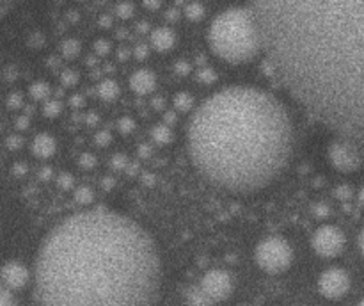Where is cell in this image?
Masks as SVG:
<instances>
[{
    "label": "cell",
    "instance_id": "6da1fadb",
    "mask_svg": "<svg viewBox=\"0 0 364 306\" xmlns=\"http://www.w3.org/2000/svg\"><path fill=\"white\" fill-rule=\"evenodd\" d=\"M249 13L267 61L315 118L363 135L364 2H256Z\"/></svg>",
    "mask_w": 364,
    "mask_h": 306
},
{
    "label": "cell",
    "instance_id": "7a4b0ae2",
    "mask_svg": "<svg viewBox=\"0 0 364 306\" xmlns=\"http://www.w3.org/2000/svg\"><path fill=\"white\" fill-rule=\"evenodd\" d=\"M34 284L41 306H155L162 265L142 226L96 208L62 219L43 239Z\"/></svg>",
    "mask_w": 364,
    "mask_h": 306
},
{
    "label": "cell",
    "instance_id": "3957f363",
    "mask_svg": "<svg viewBox=\"0 0 364 306\" xmlns=\"http://www.w3.org/2000/svg\"><path fill=\"white\" fill-rule=\"evenodd\" d=\"M187 146L210 182L235 192L265 187L288 164L293 126L288 111L258 88H226L190 118Z\"/></svg>",
    "mask_w": 364,
    "mask_h": 306
},
{
    "label": "cell",
    "instance_id": "277c9868",
    "mask_svg": "<svg viewBox=\"0 0 364 306\" xmlns=\"http://www.w3.org/2000/svg\"><path fill=\"white\" fill-rule=\"evenodd\" d=\"M208 43L217 58L231 65L250 61L262 48L255 20L247 8L220 11L210 23Z\"/></svg>",
    "mask_w": 364,
    "mask_h": 306
},
{
    "label": "cell",
    "instance_id": "5b68a950",
    "mask_svg": "<svg viewBox=\"0 0 364 306\" xmlns=\"http://www.w3.org/2000/svg\"><path fill=\"white\" fill-rule=\"evenodd\" d=\"M255 260L262 271L269 274H279L292 265L293 249L286 239L270 235L258 242L255 249Z\"/></svg>",
    "mask_w": 364,
    "mask_h": 306
},
{
    "label": "cell",
    "instance_id": "8992f818",
    "mask_svg": "<svg viewBox=\"0 0 364 306\" xmlns=\"http://www.w3.org/2000/svg\"><path fill=\"white\" fill-rule=\"evenodd\" d=\"M345 235L332 225H323L311 237L313 251L322 258H334L345 249Z\"/></svg>",
    "mask_w": 364,
    "mask_h": 306
},
{
    "label": "cell",
    "instance_id": "52a82bcc",
    "mask_svg": "<svg viewBox=\"0 0 364 306\" xmlns=\"http://www.w3.org/2000/svg\"><path fill=\"white\" fill-rule=\"evenodd\" d=\"M201 292L212 302H219L228 299L235 288L233 276L224 269H212L201 279Z\"/></svg>",
    "mask_w": 364,
    "mask_h": 306
},
{
    "label": "cell",
    "instance_id": "ba28073f",
    "mask_svg": "<svg viewBox=\"0 0 364 306\" xmlns=\"http://www.w3.org/2000/svg\"><path fill=\"white\" fill-rule=\"evenodd\" d=\"M318 291L327 299H342L350 291V276L345 269L330 267L318 278Z\"/></svg>",
    "mask_w": 364,
    "mask_h": 306
},
{
    "label": "cell",
    "instance_id": "9c48e42d",
    "mask_svg": "<svg viewBox=\"0 0 364 306\" xmlns=\"http://www.w3.org/2000/svg\"><path fill=\"white\" fill-rule=\"evenodd\" d=\"M327 155H329L330 164L342 173H353L359 168V153H357L356 146L345 139L334 141L329 146Z\"/></svg>",
    "mask_w": 364,
    "mask_h": 306
},
{
    "label": "cell",
    "instance_id": "30bf717a",
    "mask_svg": "<svg viewBox=\"0 0 364 306\" xmlns=\"http://www.w3.org/2000/svg\"><path fill=\"white\" fill-rule=\"evenodd\" d=\"M0 278L9 288H22L29 281V271L20 262H8L0 269Z\"/></svg>",
    "mask_w": 364,
    "mask_h": 306
},
{
    "label": "cell",
    "instance_id": "8fae6325",
    "mask_svg": "<svg viewBox=\"0 0 364 306\" xmlns=\"http://www.w3.org/2000/svg\"><path fill=\"white\" fill-rule=\"evenodd\" d=\"M156 88V76L149 69H137L130 76V89L137 95H149Z\"/></svg>",
    "mask_w": 364,
    "mask_h": 306
},
{
    "label": "cell",
    "instance_id": "7c38bea8",
    "mask_svg": "<svg viewBox=\"0 0 364 306\" xmlns=\"http://www.w3.org/2000/svg\"><path fill=\"white\" fill-rule=\"evenodd\" d=\"M58 152V139L50 134H38L32 139V153L39 159H50Z\"/></svg>",
    "mask_w": 364,
    "mask_h": 306
},
{
    "label": "cell",
    "instance_id": "4fadbf2b",
    "mask_svg": "<svg viewBox=\"0 0 364 306\" xmlns=\"http://www.w3.org/2000/svg\"><path fill=\"white\" fill-rule=\"evenodd\" d=\"M149 39H151V46L156 52H167V50H171L175 46L176 34L169 27H156L149 34Z\"/></svg>",
    "mask_w": 364,
    "mask_h": 306
},
{
    "label": "cell",
    "instance_id": "5bb4252c",
    "mask_svg": "<svg viewBox=\"0 0 364 306\" xmlns=\"http://www.w3.org/2000/svg\"><path fill=\"white\" fill-rule=\"evenodd\" d=\"M98 96L105 102H114L119 96V84L112 79H103L98 84Z\"/></svg>",
    "mask_w": 364,
    "mask_h": 306
},
{
    "label": "cell",
    "instance_id": "9a60e30c",
    "mask_svg": "<svg viewBox=\"0 0 364 306\" xmlns=\"http://www.w3.org/2000/svg\"><path fill=\"white\" fill-rule=\"evenodd\" d=\"M173 138H175V134H173V128L171 126L163 125V123L155 125L151 128V139L156 142V145H160V146L169 145V142H173Z\"/></svg>",
    "mask_w": 364,
    "mask_h": 306
},
{
    "label": "cell",
    "instance_id": "2e32d148",
    "mask_svg": "<svg viewBox=\"0 0 364 306\" xmlns=\"http://www.w3.org/2000/svg\"><path fill=\"white\" fill-rule=\"evenodd\" d=\"M50 93H52V89H50V86L45 81L32 82L31 89H29V95H31L34 102H46L50 98Z\"/></svg>",
    "mask_w": 364,
    "mask_h": 306
},
{
    "label": "cell",
    "instance_id": "e0dca14e",
    "mask_svg": "<svg viewBox=\"0 0 364 306\" xmlns=\"http://www.w3.org/2000/svg\"><path fill=\"white\" fill-rule=\"evenodd\" d=\"M73 199H75L79 205H91L95 201V191H93L89 185H79V187L73 191Z\"/></svg>",
    "mask_w": 364,
    "mask_h": 306
},
{
    "label": "cell",
    "instance_id": "ac0fdd59",
    "mask_svg": "<svg viewBox=\"0 0 364 306\" xmlns=\"http://www.w3.org/2000/svg\"><path fill=\"white\" fill-rule=\"evenodd\" d=\"M173 104H175L176 111L189 112L194 107V96L187 91L176 93L175 98H173Z\"/></svg>",
    "mask_w": 364,
    "mask_h": 306
},
{
    "label": "cell",
    "instance_id": "d6986e66",
    "mask_svg": "<svg viewBox=\"0 0 364 306\" xmlns=\"http://www.w3.org/2000/svg\"><path fill=\"white\" fill-rule=\"evenodd\" d=\"M80 50H82L80 48V41L75 38H66L65 41L61 43V54H62V58H66V59L79 58Z\"/></svg>",
    "mask_w": 364,
    "mask_h": 306
},
{
    "label": "cell",
    "instance_id": "ffe728a7",
    "mask_svg": "<svg viewBox=\"0 0 364 306\" xmlns=\"http://www.w3.org/2000/svg\"><path fill=\"white\" fill-rule=\"evenodd\" d=\"M183 15L190 22H201L206 15V6L203 4H185L183 6Z\"/></svg>",
    "mask_w": 364,
    "mask_h": 306
},
{
    "label": "cell",
    "instance_id": "44dd1931",
    "mask_svg": "<svg viewBox=\"0 0 364 306\" xmlns=\"http://www.w3.org/2000/svg\"><path fill=\"white\" fill-rule=\"evenodd\" d=\"M196 76H198V81L201 82V84L206 86H212L217 82V72L212 66H201V68L198 69V73H196Z\"/></svg>",
    "mask_w": 364,
    "mask_h": 306
},
{
    "label": "cell",
    "instance_id": "7402d4cb",
    "mask_svg": "<svg viewBox=\"0 0 364 306\" xmlns=\"http://www.w3.org/2000/svg\"><path fill=\"white\" fill-rule=\"evenodd\" d=\"M61 112H62V104L61 100L58 98H48L45 102V105H43V114H45L46 118H58Z\"/></svg>",
    "mask_w": 364,
    "mask_h": 306
},
{
    "label": "cell",
    "instance_id": "603a6c76",
    "mask_svg": "<svg viewBox=\"0 0 364 306\" xmlns=\"http://www.w3.org/2000/svg\"><path fill=\"white\" fill-rule=\"evenodd\" d=\"M190 306H212L213 302L201 292V288H192L189 292Z\"/></svg>",
    "mask_w": 364,
    "mask_h": 306
},
{
    "label": "cell",
    "instance_id": "cb8c5ba5",
    "mask_svg": "<svg viewBox=\"0 0 364 306\" xmlns=\"http://www.w3.org/2000/svg\"><path fill=\"white\" fill-rule=\"evenodd\" d=\"M79 73L75 69H62L61 73V86L62 88H75L79 84Z\"/></svg>",
    "mask_w": 364,
    "mask_h": 306
},
{
    "label": "cell",
    "instance_id": "d4e9b609",
    "mask_svg": "<svg viewBox=\"0 0 364 306\" xmlns=\"http://www.w3.org/2000/svg\"><path fill=\"white\" fill-rule=\"evenodd\" d=\"M135 119L132 118V116H123V118L118 119V131L121 132V134H132L133 131H135Z\"/></svg>",
    "mask_w": 364,
    "mask_h": 306
},
{
    "label": "cell",
    "instance_id": "484cf974",
    "mask_svg": "<svg viewBox=\"0 0 364 306\" xmlns=\"http://www.w3.org/2000/svg\"><path fill=\"white\" fill-rule=\"evenodd\" d=\"M126 166H128V157H126L125 153H114L110 157V168L114 169V171H125Z\"/></svg>",
    "mask_w": 364,
    "mask_h": 306
},
{
    "label": "cell",
    "instance_id": "4316f807",
    "mask_svg": "<svg viewBox=\"0 0 364 306\" xmlns=\"http://www.w3.org/2000/svg\"><path fill=\"white\" fill-rule=\"evenodd\" d=\"M93 141H95V145L100 146V148H105V146H109L110 142H112V132L107 131V128H102V131L96 132Z\"/></svg>",
    "mask_w": 364,
    "mask_h": 306
},
{
    "label": "cell",
    "instance_id": "83f0119b",
    "mask_svg": "<svg viewBox=\"0 0 364 306\" xmlns=\"http://www.w3.org/2000/svg\"><path fill=\"white\" fill-rule=\"evenodd\" d=\"M93 48H95V54L100 55V58H105V55L110 54V50H112V45H110L109 39H96L93 43Z\"/></svg>",
    "mask_w": 364,
    "mask_h": 306
},
{
    "label": "cell",
    "instance_id": "f1b7e54d",
    "mask_svg": "<svg viewBox=\"0 0 364 306\" xmlns=\"http://www.w3.org/2000/svg\"><path fill=\"white\" fill-rule=\"evenodd\" d=\"M96 164H98V159H96V155H93V153L86 152V153H82V155H80V157H79V166H80V168L93 169V168H96Z\"/></svg>",
    "mask_w": 364,
    "mask_h": 306
},
{
    "label": "cell",
    "instance_id": "f546056e",
    "mask_svg": "<svg viewBox=\"0 0 364 306\" xmlns=\"http://www.w3.org/2000/svg\"><path fill=\"white\" fill-rule=\"evenodd\" d=\"M114 15H118L119 18L128 20L135 15V6L133 4H118L114 8Z\"/></svg>",
    "mask_w": 364,
    "mask_h": 306
},
{
    "label": "cell",
    "instance_id": "4dcf8cb0",
    "mask_svg": "<svg viewBox=\"0 0 364 306\" xmlns=\"http://www.w3.org/2000/svg\"><path fill=\"white\" fill-rule=\"evenodd\" d=\"M334 196H336L338 199H342V201H350V199L353 198V191L352 187H349L346 184H342L334 189Z\"/></svg>",
    "mask_w": 364,
    "mask_h": 306
},
{
    "label": "cell",
    "instance_id": "1f68e13d",
    "mask_svg": "<svg viewBox=\"0 0 364 306\" xmlns=\"http://www.w3.org/2000/svg\"><path fill=\"white\" fill-rule=\"evenodd\" d=\"M132 55L137 61H146V59L149 58V46L146 45V43H139V45L133 46Z\"/></svg>",
    "mask_w": 364,
    "mask_h": 306
},
{
    "label": "cell",
    "instance_id": "d6a6232c",
    "mask_svg": "<svg viewBox=\"0 0 364 306\" xmlns=\"http://www.w3.org/2000/svg\"><path fill=\"white\" fill-rule=\"evenodd\" d=\"M27 43H29L31 48H41V46L46 43V38L41 31H34L31 36H29Z\"/></svg>",
    "mask_w": 364,
    "mask_h": 306
},
{
    "label": "cell",
    "instance_id": "836d02e7",
    "mask_svg": "<svg viewBox=\"0 0 364 306\" xmlns=\"http://www.w3.org/2000/svg\"><path fill=\"white\" fill-rule=\"evenodd\" d=\"M58 185L62 191H68V189H72L75 185V178H73L72 173H61L58 176Z\"/></svg>",
    "mask_w": 364,
    "mask_h": 306
},
{
    "label": "cell",
    "instance_id": "e575fe53",
    "mask_svg": "<svg viewBox=\"0 0 364 306\" xmlns=\"http://www.w3.org/2000/svg\"><path fill=\"white\" fill-rule=\"evenodd\" d=\"M175 72H176V75L187 76V75H190V72H192V65H190L187 59H180V61L175 62Z\"/></svg>",
    "mask_w": 364,
    "mask_h": 306
},
{
    "label": "cell",
    "instance_id": "d590c367",
    "mask_svg": "<svg viewBox=\"0 0 364 306\" xmlns=\"http://www.w3.org/2000/svg\"><path fill=\"white\" fill-rule=\"evenodd\" d=\"M0 306H18L15 298L11 295V292L6 287H0Z\"/></svg>",
    "mask_w": 364,
    "mask_h": 306
},
{
    "label": "cell",
    "instance_id": "8d00e7d4",
    "mask_svg": "<svg viewBox=\"0 0 364 306\" xmlns=\"http://www.w3.org/2000/svg\"><path fill=\"white\" fill-rule=\"evenodd\" d=\"M153 153V146L149 142H141V145L137 146V157L141 159H149Z\"/></svg>",
    "mask_w": 364,
    "mask_h": 306
},
{
    "label": "cell",
    "instance_id": "74e56055",
    "mask_svg": "<svg viewBox=\"0 0 364 306\" xmlns=\"http://www.w3.org/2000/svg\"><path fill=\"white\" fill-rule=\"evenodd\" d=\"M313 214L318 219H325L327 215L330 214V207L327 203H318V205H315V208H313Z\"/></svg>",
    "mask_w": 364,
    "mask_h": 306
},
{
    "label": "cell",
    "instance_id": "f35d334b",
    "mask_svg": "<svg viewBox=\"0 0 364 306\" xmlns=\"http://www.w3.org/2000/svg\"><path fill=\"white\" fill-rule=\"evenodd\" d=\"M23 105V96L20 93H11L8 96V107L11 109H20Z\"/></svg>",
    "mask_w": 364,
    "mask_h": 306
},
{
    "label": "cell",
    "instance_id": "ab89813d",
    "mask_svg": "<svg viewBox=\"0 0 364 306\" xmlns=\"http://www.w3.org/2000/svg\"><path fill=\"white\" fill-rule=\"evenodd\" d=\"M6 146H8L9 149H18L23 146V139L20 138V135H9V138L6 139Z\"/></svg>",
    "mask_w": 364,
    "mask_h": 306
},
{
    "label": "cell",
    "instance_id": "60d3db41",
    "mask_svg": "<svg viewBox=\"0 0 364 306\" xmlns=\"http://www.w3.org/2000/svg\"><path fill=\"white\" fill-rule=\"evenodd\" d=\"M15 8H16L15 2H2V0H0V22H2V20H4Z\"/></svg>",
    "mask_w": 364,
    "mask_h": 306
},
{
    "label": "cell",
    "instance_id": "b9f144b4",
    "mask_svg": "<svg viewBox=\"0 0 364 306\" xmlns=\"http://www.w3.org/2000/svg\"><path fill=\"white\" fill-rule=\"evenodd\" d=\"M98 23H100V27L110 29V27H112V23H114V18H112V15H110V13H103V15H100Z\"/></svg>",
    "mask_w": 364,
    "mask_h": 306
},
{
    "label": "cell",
    "instance_id": "7bdbcfd3",
    "mask_svg": "<svg viewBox=\"0 0 364 306\" xmlns=\"http://www.w3.org/2000/svg\"><path fill=\"white\" fill-rule=\"evenodd\" d=\"M180 15H182V11L178 9V6H175V8L166 9V15H163V18L169 20V22H176V20L180 18Z\"/></svg>",
    "mask_w": 364,
    "mask_h": 306
},
{
    "label": "cell",
    "instance_id": "ee69618b",
    "mask_svg": "<svg viewBox=\"0 0 364 306\" xmlns=\"http://www.w3.org/2000/svg\"><path fill=\"white\" fill-rule=\"evenodd\" d=\"M11 171L15 176H25L27 171H29V166L25 162H16V164H13Z\"/></svg>",
    "mask_w": 364,
    "mask_h": 306
},
{
    "label": "cell",
    "instance_id": "f6af8a7d",
    "mask_svg": "<svg viewBox=\"0 0 364 306\" xmlns=\"http://www.w3.org/2000/svg\"><path fill=\"white\" fill-rule=\"evenodd\" d=\"M38 176H39V180H43V182L52 180V178H53V168H50V166H45V168L39 169Z\"/></svg>",
    "mask_w": 364,
    "mask_h": 306
},
{
    "label": "cell",
    "instance_id": "bcb514c9",
    "mask_svg": "<svg viewBox=\"0 0 364 306\" xmlns=\"http://www.w3.org/2000/svg\"><path fill=\"white\" fill-rule=\"evenodd\" d=\"M29 126H31V118L27 114L18 116V119H16V128H18V131H27Z\"/></svg>",
    "mask_w": 364,
    "mask_h": 306
},
{
    "label": "cell",
    "instance_id": "7dc6e473",
    "mask_svg": "<svg viewBox=\"0 0 364 306\" xmlns=\"http://www.w3.org/2000/svg\"><path fill=\"white\" fill-rule=\"evenodd\" d=\"M176 119H178V116H176V111H166V112H163V125H167V126L175 125Z\"/></svg>",
    "mask_w": 364,
    "mask_h": 306
},
{
    "label": "cell",
    "instance_id": "c3c4849f",
    "mask_svg": "<svg viewBox=\"0 0 364 306\" xmlns=\"http://www.w3.org/2000/svg\"><path fill=\"white\" fill-rule=\"evenodd\" d=\"M46 66H48L50 69L61 68V59H59L58 55H50V58H46Z\"/></svg>",
    "mask_w": 364,
    "mask_h": 306
},
{
    "label": "cell",
    "instance_id": "681fc988",
    "mask_svg": "<svg viewBox=\"0 0 364 306\" xmlns=\"http://www.w3.org/2000/svg\"><path fill=\"white\" fill-rule=\"evenodd\" d=\"M86 123H88L89 126L98 125V123H100V114H98V112H95V111L88 112V116H86Z\"/></svg>",
    "mask_w": 364,
    "mask_h": 306
},
{
    "label": "cell",
    "instance_id": "f907efd6",
    "mask_svg": "<svg viewBox=\"0 0 364 306\" xmlns=\"http://www.w3.org/2000/svg\"><path fill=\"white\" fill-rule=\"evenodd\" d=\"M102 187L105 189V191H112V189L116 187V180L112 176H105V178H102Z\"/></svg>",
    "mask_w": 364,
    "mask_h": 306
},
{
    "label": "cell",
    "instance_id": "816d5d0a",
    "mask_svg": "<svg viewBox=\"0 0 364 306\" xmlns=\"http://www.w3.org/2000/svg\"><path fill=\"white\" fill-rule=\"evenodd\" d=\"M69 105L72 107H82L83 105V96L82 95H72L69 96Z\"/></svg>",
    "mask_w": 364,
    "mask_h": 306
},
{
    "label": "cell",
    "instance_id": "f5cc1de1",
    "mask_svg": "<svg viewBox=\"0 0 364 306\" xmlns=\"http://www.w3.org/2000/svg\"><path fill=\"white\" fill-rule=\"evenodd\" d=\"M130 55H132V52H130L128 48H125V46H121V48L118 50V61H121V62L128 61Z\"/></svg>",
    "mask_w": 364,
    "mask_h": 306
},
{
    "label": "cell",
    "instance_id": "db71d44e",
    "mask_svg": "<svg viewBox=\"0 0 364 306\" xmlns=\"http://www.w3.org/2000/svg\"><path fill=\"white\" fill-rule=\"evenodd\" d=\"M149 29H151L149 22H137L135 25V31L139 32V34H146V32H149Z\"/></svg>",
    "mask_w": 364,
    "mask_h": 306
},
{
    "label": "cell",
    "instance_id": "11a10c76",
    "mask_svg": "<svg viewBox=\"0 0 364 306\" xmlns=\"http://www.w3.org/2000/svg\"><path fill=\"white\" fill-rule=\"evenodd\" d=\"M155 182H156V178H155V175H153V173H142V184L144 185H155Z\"/></svg>",
    "mask_w": 364,
    "mask_h": 306
},
{
    "label": "cell",
    "instance_id": "9f6ffc18",
    "mask_svg": "<svg viewBox=\"0 0 364 306\" xmlns=\"http://www.w3.org/2000/svg\"><path fill=\"white\" fill-rule=\"evenodd\" d=\"M151 107L156 109V111H162V109H163V98H162V96H153Z\"/></svg>",
    "mask_w": 364,
    "mask_h": 306
},
{
    "label": "cell",
    "instance_id": "6f0895ef",
    "mask_svg": "<svg viewBox=\"0 0 364 306\" xmlns=\"http://www.w3.org/2000/svg\"><path fill=\"white\" fill-rule=\"evenodd\" d=\"M139 169H141V168H139V164H137V162H133V164H130V162H128V166L125 168V171L128 176H135L137 173H139Z\"/></svg>",
    "mask_w": 364,
    "mask_h": 306
},
{
    "label": "cell",
    "instance_id": "680465c9",
    "mask_svg": "<svg viewBox=\"0 0 364 306\" xmlns=\"http://www.w3.org/2000/svg\"><path fill=\"white\" fill-rule=\"evenodd\" d=\"M66 20H68V22H79L80 20V15H79V11H75V9H68V11H66Z\"/></svg>",
    "mask_w": 364,
    "mask_h": 306
},
{
    "label": "cell",
    "instance_id": "91938a15",
    "mask_svg": "<svg viewBox=\"0 0 364 306\" xmlns=\"http://www.w3.org/2000/svg\"><path fill=\"white\" fill-rule=\"evenodd\" d=\"M4 76H6V79H8V81H15L16 76H18V72H16L15 66H11V68H6Z\"/></svg>",
    "mask_w": 364,
    "mask_h": 306
},
{
    "label": "cell",
    "instance_id": "94428289",
    "mask_svg": "<svg viewBox=\"0 0 364 306\" xmlns=\"http://www.w3.org/2000/svg\"><path fill=\"white\" fill-rule=\"evenodd\" d=\"M142 6H144L146 9H153V11H156V9L162 8V2H156V0H153V2H144Z\"/></svg>",
    "mask_w": 364,
    "mask_h": 306
},
{
    "label": "cell",
    "instance_id": "6125c7cd",
    "mask_svg": "<svg viewBox=\"0 0 364 306\" xmlns=\"http://www.w3.org/2000/svg\"><path fill=\"white\" fill-rule=\"evenodd\" d=\"M357 248H359V253H363V232H359V235H357Z\"/></svg>",
    "mask_w": 364,
    "mask_h": 306
},
{
    "label": "cell",
    "instance_id": "be15d7a7",
    "mask_svg": "<svg viewBox=\"0 0 364 306\" xmlns=\"http://www.w3.org/2000/svg\"><path fill=\"white\" fill-rule=\"evenodd\" d=\"M86 62H88L89 66H95V65H98V58H96V55H89L88 61Z\"/></svg>",
    "mask_w": 364,
    "mask_h": 306
},
{
    "label": "cell",
    "instance_id": "e7e4bbea",
    "mask_svg": "<svg viewBox=\"0 0 364 306\" xmlns=\"http://www.w3.org/2000/svg\"><path fill=\"white\" fill-rule=\"evenodd\" d=\"M357 203H359V207H363V191L357 192Z\"/></svg>",
    "mask_w": 364,
    "mask_h": 306
},
{
    "label": "cell",
    "instance_id": "03108f58",
    "mask_svg": "<svg viewBox=\"0 0 364 306\" xmlns=\"http://www.w3.org/2000/svg\"><path fill=\"white\" fill-rule=\"evenodd\" d=\"M105 69H107V72H114V66H112V65H107Z\"/></svg>",
    "mask_w": 364,
    "mask_h": 306
},
{
    "label": "cell",
    "instance_id": "003e7915",
    "mask_svg": "<svg viewBox=\"0 0 364 306\" xmlns=\"http://www.w3.org/2000/svg\"><path fill=\"white\" fill-rule=\"evenodd\" d=\"M357 306H363V302H359V305H357Z\"/></svg>",
    "mask_w": 364,
    "mask_h": 306
}]
</instances>
